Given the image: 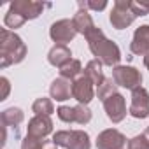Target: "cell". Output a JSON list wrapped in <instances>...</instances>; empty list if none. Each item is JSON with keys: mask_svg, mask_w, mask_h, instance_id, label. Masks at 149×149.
<instances>
[{"mask_svg": "<svg viewBox=\"0 0 149 149\" xmlns=\"http://www.w3.org/2000/svg\"><path fill=\"white\" fill-rule=\"evenodd\" d=\"M74 111H76V123L77 125H88L91 121V111L88 105L79 104V105L74 107Z\"/></svg>", "mask_w": 149, "mask_h": 149, "instance_id": "cell-24", "label": "cell"}, {"mask_svg": "<svg viewBox=\"0 0 149 149\" xmlns=\"http://www.w3.org/2000/svg\"><path fill=\"white\" fill-rule=\"evenodd\" d=\"M56 114L63 123H76V111H74V107L61 105V107H58Z\"/></svg>", "mask_w": 149, "mask_h": 149, "instance_id": "cell-25", "label": "cell"}, {"mask_svg": "<svg viewBox=\"0 0 149 149\" xmlns=\"http://www.w3.org/2000/svg\"><path fill=\"white\" fill-rule=\"evenodd\" d=\"M49 4H42V2H33V0H14L9 6V9L16 11L18 14H21L25 19H35L42 14L44 7H47Z\"/></svg>", "mask_w": 149, "mask_h": 149, "instance_id": "cell-11", "label": "cell"}, {"mask_svg": "<svg viewBox=\"0 0 149 149\" xmlns=\"http://www.w3.org/2000/svg\"><path fill=\"white\" fill-rule=\"evenodd\" d=\"M102 63L98 61V60H91L88 65H86V68H84V76L95 84V86H100L102 84V81L105 79L104 77V72H102Z\"/></svg>", "mask_w": 149, "mask_h": 149, "instance_id": "cell-18", "label": "cell"}, {"mask_svg": "<svg viewBox=\"0 0 149 149\" xmlns=\"http://www.w3.org/2000/svg\"><path fill=\"white\" fill-rule=\"evenodd\" d=\"M76 35H77V30H76V26H74L72 19H58L49 28V37L56 44H63L65 46L67 42L74 40Z\"/></svg>", "mask_w": 149, "mask_h": 149, "instance_id": "cell-7", "label": "cell"}, {"mask_svg": "<svg viewBox=\"0 0 149 149\" xmlns=\"http://www.w3.org/2000/svg\"><path fill=\"white\" fill-rule=\"evenodd\" d=\"M128 114L135 119L149 118V93L146 88L140 86L132 91V104H130Z\"/></svg>", "mask_w": 149, "mask_h": 149, "instance_id": "cell-6", "label": "cell"}, {"mask_svg": "<svg viewBox=\"0 0 149 149\" xmlns=\"http://www.w3.org/2000/svg\"><path fill=\"white\" fill-rule=\"evenodd\" d=\"M72 21H74V26H76L77 33H81V35H84V37L95 28L93 18H91V14L88 13V9H79L76 14H74Z\"/></svg>", "mask_w": 149, "mask_h": 149, "instance_id": "cell-16", "label": "cell"}, {"mask_svg": "<svg viewBox=\"0 0 149 149\" xmlns=\"http://www.w3.org/2000/svg\"><path fill=\"white\" fill-rule=\"evenodd\" d=\"M142 135H144V139H146V142H147V147H149V128H146Z\"/></svg>", "mask_w": 149, "mask_h": 149, "instance_id": "cell-31", "label": "cell"}, {"mask_svg": "<svg viewBox=\"0 0 149 149\" xmlns=\"http://www.w3.org/2000/svg\"><path fill=\"white\" fill-rule=\"evenodd\" d=\"M0 119H2L4 126H18L23 123L25 119V114L21 109L18 107H9L6 111H2V114H0Z\"/></svg>", "mask_w": 149, "mask_h": 149, "instance_id": "cell-19", "label": "cell"}, {"mask_svg": "<svg viewBox=\"0 0 149 149\" xmlns=\"http://www.w3.org/2000/svg\"><path fill=\"white\" fill-rule=\"evenodd\" d=\"M25 18L21 16V14H18L16 11H13V9H9L7 11V14H6V18H4V25L11 30V32H14L16 28H19V26H23L25 25Z\"/></svg>", "mask_w": 149, "mask_h": 149, "instance_id": "cell-23", "label": "cell"}, {"mask_svg": "<svg viewBox=\"0 0 149 149\" xmlns=\"http://www.w3.org/2000/svg\"><path fill=\"white\" fill-rule=\"evenodd\" d=\"M128 149H149L144 135H135L133 139L128 140Z\"/></svg>", "mask_w": 149, "mask_h": 149, "instance_id": "cell-28", "label": "cell"}, {"mask_svg": "<svg viewBox=\"0 0 149 149\" xmlns=\"http://www.w3.org/2000/svg\"><path fill=\"white\" fill-rule=\"evenodd\" d=\"M58 146L51 140H46V139H37V137H30L26 135L21 142V149H56Z\"/></svg>", "mask_w": 149, "mask_h": 149, "instance_id": "cell-20", "label": "cell"}, {"mask_svg": "<svg viewBox=\"0 0 149 149\" xmlns=\"http://www.w3.org/2000/svg\"><path fill=\"white\" fill-rule=\"evenodd\" d=\"M112 79L118 86L133 91L135 88H140V84H142V74L135 67L118 65V67L112 68Z\"/></svg>", "mask_w": 149, "mask_h": 149, "instance_id": "cell-4", "label": "cell"}, {"mask_svg": "<svg viewBox=\"0 0 149 149\" xmlns=\"http://www.w3.org/2000/svg\"><path fill=\"white\" fill-rule=\"evenodd\" d=\"M144 65H146V68L149 70V51L144 54Z\"/></svg>", "mask_w": 149, "mask_h": 149, "instance_id": "cell-30", "label": "cell"}, {"mask_svg": "<svg viewBox=\"0 0 149 149\" xmlns=\"http://www.w3.org/2000/svg\"><path fill=\"white\" fill-rule=\"evenodd\" d=\"M0 86H2V95H0V100H6L9 97V91H11L9 79L7 77H0Z\"/></svg>", "mask_w": 149, "mask_h": 149, "instance_id": "cell-29", "label": "cell"}, {"mask_svg": "<svg viewBox=\"0 0 149 149\" xmlns=\"http://www.w3.org/2000/svg\"><path fill=\"white\" fill-rule=\"evenodd\" d=\"M130 4H132V0H116L114 2L112 11L109 14V21L116 30H125L135 21L137 16L132 13Z\"/></svg>", "mask_w": 149, "mask_h": 149, "instance_id": "cell-5", "label": "cell"}, {"mask_svg": "<svg viewBox=\"0 0 149 149\" xmlns=\"http://www.w3.org/2000/svg\"><path fill=\"white\" fill-rule=\"evenodd\" d=\"M114 93H118V84L114 83V79L112 77H105L104 81H102V84L100 86H97V97L104 102V100H107L111 95H114Z\"/></svg>", "mask_w": 149, "mask_h": 149, "instance_id": "cell-22", "label": "cell"}, {"mask_svg": "<svg viewBox=\"0 0 149 149\" xmlns=\"http://www.w3.org/2000/svg\"><path fill=\"white\" fill-rule=\"evenodd\" d=\"M130 51L140 56H144L149 51V25H142L135 30L132 44H130Z\"/></svg>", "mask_w": 149, "mask_h": 149, "instance_id": "cell-13", "label": "cell"}, {"mask_svg": "<svg viewBox=\"0 0 149 149\" xmlns=\"http://www.w3.org/2000/svg\"><path fill=\"white\" fill-rule=\"evenodd\" d=\"M72 60V51L67 47V46H63V44H56V46H53L51 47V51L47 53V61L53 65V67H58V68H61L65 63H68Z\"/></svg>", "mask_w": 149, "mask_h": 149, "instance_id": "cell-15", "label": "cell"}, {"mask_svg": "<svg viewBox=\"0 0 149 149\" xmlns=\"http://www.w3.org/2000/svg\"><path fill=\"white\" fill-rule=\"evenodd\" d=\"M32 111L35 112V116H51L54 112V105H53V100L51 98H46V97H40L33 102L32 105Z\"/></svg>", "mask_w": 149, "mask_h": 149, "instance_id": "cell-21", "label": "cell"}, {"mask_svg": "<svg viewBox=\"0 0 149 149\" xmlns=\"http://www.w3.org/2000/svg\"><path fill=\"white\" fill-rule=\"evenodd\" d=\"M107 7V2L105 0H100V2H95V0H79V9H91V11H104Z\"/></svg>", "mask_w": 149, "mask_h": 149, "instance_id": "cell-26", "label": "cell"}, {"mask_svg": "<svg viewBox=\"0 0 149 149\" xmlns=\"http://www.w3.org/2000/svg\"><path fill=\"white\" fill-rule=\"evenodd\" d=\"M97 149H128V142H126V137L119 130L107 128L98 133Z\"/></svg>", "mask_w": 149, "mask_h": 149, "instance_id": "cell-8", "label": "cell"}, {"mask_svg": "<svg viewBox=\"0 0 149 149\" xmlns=\"http://www.w3.org/2000/svg\"><path fill=\"white\" fill-rule=\"evenodd\" d=\"M86 40H88V46H90V51L93 53L95 60H98L102 65H107V67H118L119 61H121V51L118 47L116 42H112L111 39L105 37V33L95 26L88 35H86Z\"/></svg>", "mask_w": 149, "mask_h": 149, "instance_id": "cell-1", "label": "cell"}, {"mask_svg": "<svg viewBox=\"0 0 149 149\" xmlns=\"http://www.w3.org/2000/svg\"><path fill=\"white\" fill-rule=\"evenodd\" d=\"M49 93H51V98L56 100V102H65L72 97V81L68 79H63V77H58L51 83L49 86Z\"/></svg>", "mask_w": 149, "mask_h": 149, "instance_id": "cell-14", "label": "cell"}, {"mask_svg": "<svg viewBox=\"0 0 149 149\" xmlns=\"http://www.w3.org/2000/svg\"><path fill=\"white\" fill-rule=\"evenodd\" d=\"M53 132V119L51 116H33L28 121L26 135L37 137V139H46Z\"/></svg>", "mask_w": 149, "mask_h": 149, "instance_id": "cell-12", "label": "cell"}, {"mask_svg": "<svg viewBox=\"0 0 149 149\" xmlns=\"http://www.w3.org/2000/svg\"><path fill=\"white\" fill-rule=\"evenodd\" d=\"M93 86L95 84L83 74V76H79L76 81H72V97L76 98L79 104L88 105L93 100V97H95V88Z\"/></svg>", "mask_w": 149, "mask_h": 149, "instance_id": "cell-10", "label": "cell"}, {"mask_svg": "<svg viewBox=\"0 0 149 149\" xmlns=\"http://www.w3.org/2000/svg\"><path fill=\"white\" fill-rule=\"evenodd\" d=\"M53 142L65 149H90L91 140L84 130H60L53 135Z\"/></svg>", "mask_w": 149, "mask_h": 149, "instance_id": "cell-3", "label": "cell"}, {"mask_svg": "<svg viewBox=\"0 0 149 149\" xmlns=\"http://www.w3.org/2000/svg\"><path fill=\"white\" fill-rule=\"evenodd\" d=\"M26 56V46L21 37L9 28L0 30V68L21 63Z\"/></svg>", "mask_w": 149, "mask_h": 149, "instance_id": "cell-2", "label": "cell"}, {"mask_svg": "<svg viewBox=\"0 0 149 149\" xmlns=\"http://www.w3.org/2000/svg\"><path fill=\"white\" fill-rule=\"evenodd\" d=\"M104 111H105L107 118L112 123H121L126 118V102H125V97L121 93L111 95L107 100H104Z\"/></svg>", "mask_w": 149, "mask_h": 149, "instance_id": "cell-9", "label": "cell"}, {"mask_svg": "<svg viewBox=\"0 0 149 149\" xmlns=\"http://www.w3.org/2000/svg\"><path fill=\"white\" fill-rule=\"evenodd\" d=\"M130 9L135 16H146L149 14V2H132Z\"/></svg>", "mask_w": 149, "mask_h": 149, "instance_id": "cell-27", "label": "cell"}, {"mask_svg": "<svg viewBox=\"0 0 149 149\" xmlns=\"http://www.w3.org/2000/svg\"><path fill=\"white\" fill-rule=\"evenodd\" d=\"M79 76H83V65L79 60L72 58L68 63H65L61 68H60V77L63 79H68V81H76Z\"/></svg>", "mask_w": 149, "mask_h": 149, "instance_id": "cell-17", "label": "cell"}]
</instances>
